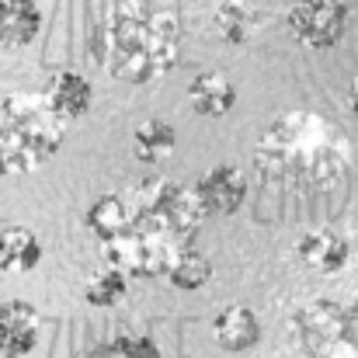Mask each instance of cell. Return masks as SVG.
I'll return each mask as SVG.
<instances>
[{"label":"cell","instance_id":"1","mask_svg":"<svg viewBox=\"0 0 358 358\" xmlns=\"http://www.w3.org/2000/svg\"><path fill=\"white\" fill-rule=\"evenodd\" d=\"M254 164L268 181L296 185L306 192H331L348 174L352 143L324 115L292 108L261 132L254 143Z\"/></svg>","mask_w":358,"mask_h":358},{"label":"cell","instance_id":"2","mask_svg":"<svg viewBox=\"0 0 358 358\" xmlns=\"http://www.w3.org/2000/svg\"><path fill=\"white\" fill-rule=\"evenodd\" d=\"M181 49V21L174 10L146 3V0H108L94 56L108 77L122 84H150L160 80Z\"/></svg>","mask_w":358,"mask_h":358},{"label":"cell","instance_id":"3","mask_svg":"<svg viewBox=\"0 0 358 358\" xmlns=\"http://www.w3.org/2000/svg\"><path fill=\"white\" fill-rule=\"evenodd\" d=\"M66 125L52 101L42 94H7L0 101V178L31 174L56 157Z\"/></svg>","mask_w":358,"mask_h":358},{"label":"cell","instance_id":"4","mask_svg":"<svg viewBox=\"0 0 358 358\" xmlns=\"http://www.w3.org/2000/svg\"><path fill=\"white\" fill-rule=\"evenodd\" d=\"M125 192L143 223L185 240V243H195V234L206 220V209L192 185H181L171 178H146V181L129 185Z\"/></svg>","mask_w":358,"mask_h":358},{"label":"cell","instance_id":"5","mask_svg":"<svg viewBox=\"0 0 358 358\" xmlns=\"http://www.w3.org/2000/svg\"><path fill=\"white\" fill-rule=\"evenodd\" d=\"M292 331L306 358H358V303L313 299L296 313Z\"/></svg>","mask_w":358,"mask_h":358},{"label":"cell","instance_id":"6","mask_svg":"<svg viewBox=\"0 0 358 358\" xmlns=\"http://www.w3.org/2000/svg\"><path fill=\"white\" fill-rule=\"evenodd\" d=\"M185 250H192V243H185V240L143 223L136 216V209H132L129 230L119 234L115 240H108V243H101L105 261L112 268L125 271L129 278H167Z\"/></svg>","mask_w":358,"mask_h":358},{"label":"cell","instance_id":"7","mask_svg":"<svg viewBox=\"0 0 358 358\" xmlns=\"http://www.w3.org/2000/svg\"><path fill=\"white\" fill-rule=\"evenodd\" d=\"M292 38L306 49H331L348 28V7L341 0H299L285 17Z\"/></svg>","mask_w":358,"mask_h":358},{"label":"cell","instance_id":"8","mask_svg":"<svg viewBox=\"0 0 358 358\" xmlns=\"http://www.w3.org/2000/svg\"><path fill=\"white\" fill-rule=\"evenodd\" d=\"M195 195L206 216H237L247 202V178L237 164H216L195 178Z\"/></svg>","mask_w":358,"mask_h":358},{"label":"cell","instance_id":"9","mask_svg":"<svg viewBox=\"0 0 358 358\" xmlns=\"http://www.w3.org/2000/svg\"><path fill=\"white\" fill-rule=\"evenodd\" d=\"M42 317L24 299H3L0 303V358H24L38 345Z\"/></svg>","mask_w":358,"mask_h":358},{"label":"cell","instance_id":"10","mask_svg":"<svg viewBox=\"0 0 358 358\" xmlns=\"http://www.w3.org/2000/svg\"><path fill=\"white\" fill-rule=\"evenodd\" d=\"M296 254H299V261L310 271H317V275H338L352 261V243L341 237L338 230L320 227V230H306L303 237L296 240Z\"/></svg>","mask_w":358,"mask_h":358},{"label":"cell","instance_id":"11","mask_svg":"<svg viewBox=\"0 0 358 358\" xmlns=\"http://www.w3.org/2000/svg\"><path fill=\"white\" fill-rule=\"evenodd\" d=\"M188 105L195 115H206V119H223L234 112L237 105V87L227 73L220 70H202L188 80Z\"/></svg>","mask_w":358,"mask_h":358},{"label":"cell","instance_id":"12","mask_svg":"<svg viewBox=\"0 0 358 358\" xmlns=\"http://www.w3.org/2000/svg\"><path fill=\"white\" fill-rule=\"evenodd\" d=\"M213 338L223 352L243 355L250 348H257L261 341V320L250 306H227L220 310V317L213 320Z\"/></svg>","mask_w":358,"mask_h":358},{"label":"cell","instance_id":"13","mask_svg":"<svg viewBox=\"0 0 358 358\" xmlns=\"http://www.w3.org/2000/svg\"><path fill=\"white\" fill-rule=\"evenodd\" d=\"M45 98L52 101V108L63 115V119L77 122L84 119L94 105V87L84 73L77 70H56L49 77V87H45Z\"/></svg>","mask_w":358,"mask_h":358},{"label":"cell","instance_id":"14","mask_svg":"<svg viewBox=\"0 0 358 358\" xmlns=\"http://www.w3.org/2000/svg\"><path fill=\"white\" fill-rule=\"evenodd\" d=\"M42 28V7L35 0H0V49H24Z\"/></svg>","mask_w":358,"mask_h":358},{"label":"cell","instance_id":"15","mask_svg":"<svg viewBox=\"0 0 358 358\" xmlns=\"http://www.w3.org/2000/svg\"><path fill=\"white\" fill-rule=\"evenodd\" d=\"M129 223H132V199H129V192H105V195H98L94 206L87 209V216H84V227L98 237V243H108L119 234H125Z\"/></svg>","mask_w":358,"mask_h":358},{"label":"cell","instance_id":"16","mask_svg":"<svg viewBox=\"0 0 358 358\" xmlns=\"http://www.w3.org/2000/svg\"><path fill=\"white\" fill-rule=\"evenodd\" d=\"M42 261V243L28 227H3L0 230V271H35Z\"/></svg>","mask_w":358,"mask_h":358},{"label":"cell","instance_id":"17","mask_svg":"<svg viewBox=\"0 0 358 358\" xmlns=\"http://www.w3.org/2000/svg\"><path fill=\"white\" fill-rule=\"evenodd\" d=\"M178 146L174 125L164 119H146L132 129V153L139 164H164Z\"/></svg>","mask_w":358,"mask_h":358},{"label":"cell","instance_id":"18","mask_svg":"<svg viewBox=\"0 0 358 358\" xmlns=\"http://www.w3.org/2000/svg\"><path fill=\"white\" fill-rule=\"evenodd\" d=\"M213 24H216V35H220L227 45H247L250 35H254V28H257V14H254V7L243 3V0H223V3L216 7Z\"/></svg>","mask_w":358,"mask_h":358},{"label":"cell","instance_id":"19","mask_svg":"<svg viewBox=\"0 0 358 358\" xmlns=\"http://www.w3.org/2000/svg\"><path fill=\"white\" fill-rule=\"evenodd\" d=\"M129 275L119 271V268H105V271H98L87 285H84V299L91 303V306H98V310H112V306H119L122 299L129 296Z\"/></svg>","mask_w":358,"mask_h":358},{"label":"cell","instance_id":"20","mask_svg":"<svg viewBox=\"0 0 358 358\" xmlns=\"http://www.w3.org/2000/svg\"><path fill=\"white\" fill-rule=\"evenodd\" d=\"M167 282H171L174 289H181V292H199L202 285H209V282H213V261L192 247V250H185V254H181V261L171 268Z\"/></svg>","mask_w":358,"mask_h":358},{"label":"cell","instance_id":"21","mask_svg":"<svg viewBox=\"0 0 358 358\" xmlns=\"http://www.w3.org/2000/svg\"><path fill=\"white\" fill-rule=\"evenodd\" d=\"M115 345L125 358H164L160 345L150 334H122V338H115Z\"/></svg>","mask_w":358,"mask_h":358},{"label":"cell","instance_id":"22","mask_svg":"<svg viewBox=\"0 0 358 358\" xmlns=\"http://www.w3.org/2000/svg\"><path fill=\"white\" fill-rule=\"evenodd\" d=\"M77 358H125L119 352V345L112 341V345H101V348H91V352H80Z\"/></svg>","mask_w":358,"mask_h":358},{"label":"cell","instance_id":"23","mask_svg":"<svg viewBox=\"0 0 358 358\" xmlns=\"http://www.w3.org/2000/svg\"><path fill=\"white\" fill-rule=\"evenodd\" d=\"M348 112L358 119V77L352 80V87H348Z\"/></svg>","mask_w":358,"mask_h":358},{"label":"cell","instance_id":"24","mask_svg":"<svg viewBox=\"0 0 358 358\" xmlns=\"http://www.w3.org/2000/svg\"><path fill=\"white\" fill-rule=\"evenodd\" d=\"M101 3H108V0H101Z\"/></svg>","mask_w":358,"mask_h":358}]
</instances>
